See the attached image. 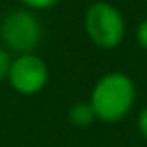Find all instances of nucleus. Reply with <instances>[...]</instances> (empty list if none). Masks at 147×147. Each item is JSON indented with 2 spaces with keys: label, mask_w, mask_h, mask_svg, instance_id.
Segmentation results:
<instances>
[{
  "label": "nucleus",
  "mask_w": 147,
  "mask_h": 147,
  "mask_svg": "<svg viewBox=\"0 0 147 147\" xmlns=\"http://www.w3.org/2000/svg\"><path fill=\"white\" fill-rule=\"evenodd\" d=\"M93 119L97 117H95V112L90 102H76L69 110V121L76 127H88L93 123Z\"/></svg>",
  "instance_id": "nucleus-5"
},
{
  "label": "nucleus",
  "mask_w": 147,
  "mask_h": 147,
  "mask_svg": "<svg viewBox=\"0 0 147 147\" xmlns=\"http://www.w3.org/2000/svg\"><path fill=\"white\" fill-rule=\"evenodd\" d=\"M84 28L100 49H115L125 37V19L121 11L108 2H95L86 9Z\"/></svg>",
  "instance_id": "nucleus-3"
},
{
  "label": "nucleus",
  "mask_w": 147,
  "mask_h": 147,
  "mask_svg": "<svg viewBox=\"0 0 147 147\" xmlns=\"http://www.w3.org/2000/svg\"><path fill=\"white\" fill-rule=\"evenodd\" d=\"M136 39H138V43H140V47H144L147 50V19L138 24V28H136Z\"/></svg>",
  "instance_id": "nucleus-8"
},
{
  "label": "nucleus",
  "mask_w": 147,
  "mask_h": 147,
  "mask_svg": "<svg viewBox=\"0 0 147 147\" xmlns=\"http://www.w3.org/2000/svg\"><path fill=\"white\" fill-rule=\"evenodd\" d=\"M21 2L30 9H49V7L56 6L60 0H21Z\"/></svg>",
  "instance_id": "nucleus-7"
},
{
  "label": "nucleus",
  "mask_w": 147,
  "mask_h": 147,
  "mask_svg": "<svg viewBox=\"0 0 147 147\" xmlns=\"http://www.w3.org/2000/svg\"><path fill=\"white\" fill-rule=\"evenodd\" d=\"M11 61H13L11 54L7 52L6 49L0 47V80H7L9 69H11Z\"/></svg>",
  "instance_id": "nucleus-6"
},
{
  "label": "nucleus",
  "mask_w": 147,
  "mask_h": 147,
  "mask_svg": "<svg viewBox=\"0 0 147 147\" xmlns=\"http://www.w3.org/2000/svg\"><path fill=\"white\" fill-rule=\"evenodd\" d=\"M11 88L22 95H34L45 88L49 80V67L37 54H21L13 58L9 69Z\"/></svg>",
  "instance_id": "nucleus-4"
},
{
  "label": "nucleus",
  "mask_w": 147,
  "mask_h": 147,
  "mask_svg": "<svg viewBox=\"0 0 147 147\" xmlns=\"http://www.w3.org/2000/svg\"><path fill=\"white\" fill-rule=\"evenodd\" d=\"M41 22L30 9H11L0 21V39L7 52L32 54L41 39Z\"/></svg>",
  "instance_id": "nucleus-2"
},
{
  "label": "nucleus",
  "mask_w": 147,
  "mask_h": 147,
  "mask_svg": "<svg viewBox=\"0 0 147 147\" xmlns=\"http://www.w3.org/2000/svg\"><path fill=\"white\" fill-rule=\"evenodd\" d=\"M138 129H140L142 136L147 140V106L140 112V115H138Z\"/></svg>",
  "instance_id": "nucleus-9"
},
{
  "label": "nucleus",
  "mask_w": 147,
  "mask_h": 147,
  "mask_svg": "<svg viewBox=\"0 0 147 147\" xmlns=\"http://www.w3.org/2000/svg\"><path fill=\"white\" fill-rule=\"evenodd\" d=\"M136 99V88L125 73H106L100 76L91 91L90 104L95 117L104 123H117L129 114Z\"/></svg>",
  "instance_id": "nucleus-1"
}]
</instances>
